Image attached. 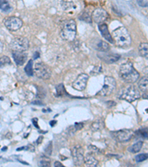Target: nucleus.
<instances>
[{
    "label": "nucleus",
    "instance_id": "nucleus-28",
    "mask_svg": "<svg viewBox=\"0 0 148 167\" xmlns=\"http://www.w3.org/2000/svg\"><path fill=\"white\" fill-rule=\"evenodd\" d=\"M148 159V154H139L136 157V160L137 163L143 162Z\"/></svg>",
    "mask_w": 148,
    "mask_h": 167
},
{
    "label": "nucleus",
    "instance_id": "nucleus-14",
    "mask_svg": "<svg viewBox=\"0 0 148 167\" xmlns=\"http://www.w3.org/2000/svg\"><path fill=\"white\" fill-rule=\"evenodd\" d=\"M98 57L101 58L103 61H104L107 63H113L115 62H117L120 59V55L117 54L113 53H106L103 52L101 54H98Z\"/></svg>",
    "mask_w": 148,
    "mask_h": 167
},
{
    "label": "nucleus",
    "instance_id": "nucleus-39",
    "mask_svg": "<svg viewBox=\"0 0 148 167\" xmlns=\"http://www.w3.org/2000/svg\"><path fill=\"white\" fill-rule=\"evenodd\" d=\"M55 123H56V121H51V122H50V124L52 126H54V125H53V124H55Z\"/></svg>",
    "mask_w": 148,
    "mask_h": 167
},
{
    "label": "nucleus",
    "instance_id": "nucleus-27",
    "mask_svg": "<svg viewBox=\"0 0 148 167\" xmlns=\"http://www.w3.org/2000/svg\"><path fill=\"white\" fill-rule=\"evenodd\" d=\"M8 64H10V60L8 57L3 56L0 58V66H4Z\"/></svg>",
    "mask_w": 148,
    "mask_h": 167
},
{
    "label": "nucleus",
    "instance_id": "nucleus-22",
    "mask_svg": "<svg viewBox=\"0 0 148 167\" xmlns=\"http://www.w3.org/2000/svg\"><path fill=\"white\" fill-rule=\"evenodd\" d=\"M136 135L139 138H143V139H147L148 138V129L147 128H143V129H139L135 132Z\"/></svg>",
    "mask_w": 148,
    "mask_h": 167
},
{
    "label": "nucleus",
    "instance_id": "nucleus-35",
    "mask_svg": "<svg viewBox=\"0 0 148 167\" xmlns=\"http://www.w3.org/2000/svg\"><path fill=\"white\" fill-rule=\"evenodd\" d=\"M54 166H59V167H63L64 165L62 163H61L60 162L56 161L54 163Z\"/></svg>",
    "mask_w": 148,
    "mask_h": 167
},
{
    "label": "nucleus",
    "instance_id": "nucleus-21",
    "mask_svg": "<svg viewBox=\"0 0 148 167\" xmlns=\"http://www.w3.org/2000/svg\"><path fill=\"white\" fill-rule=\"evenodd\" d=\"M142 146H143V142H141V141H139V142L136 143L135 144L131 146L128 149V150L132 153H138L139 152L141 149Z\"/></svg>",
    "mask_w": 148,
    "mask_h": 167
},
{
    "label": "nucleus",
    "instance_id": "nucleus-36",
    "mask_svg": "<svg viewBox=\"0 0 148 167\" xmlns=\"http://www.w3.org/2000/svg\"><path fill=\"white\" fill-rule=\"evenodd\" d=\"M33 123L35 124V126L36 127H39L38 126H37V120H36V118H34V119H33Z\"/></svg>",
    "mask_w": 148,
    "mask_h": 167
},
{
    "label": "nucleus",
    "instance_id": "nucleus-5",
    "mask_svg": "<svg viewBox=\"0 0 148 167\" xmlns=\"http://www.w3.org/2000/svg\"><path fill=\"white\" fill-rule=\"evenodd\" d=\"M10 49L16 51H25L29 49V40L26 37H16L10 43Z\"/></svg>",
    "mask_w": 148,
    "mask_h": 167
},
{
    "label": "nucleus",
    "instance_id": "nucleus-34",
    "mask_svg": "<svg viewBox=\"0 0 148 167\" xmlns=\"http://www.w3.org/2000/svg\"><path fill=\"white\" fill-rule=\"evenodd\" d=\"M3 49H4V44H3L2 42L0 40V54L2 53L3 51Z\"/></svg>",
    "mask_w": 148,
    "mask_h": 167
},
{
    "label": "nucleus",
    "instance_id": "nucleus-8",
    "mask_svg": "<svg viewBox=\"0 0 148 167\" xmlns=\"http://www.w3.org/2000/svg\"><path fill=\"white\" fill-rule=\"evenodd\" d=\"M4 24L6 28L10 31H16L23 25V22L19 18L16 16L6 17L4 19Z\"/></svg>",
    "mask_w": 148,
    "mask_h": 167
},
{
    "label": "nucleus",
    "instance_id": "nucleus-19",
    "mask_svg": "<svg viewBox=\"0 0 148 167\" xmlns=\"http://www.w3.org/2000/svg\"><path fill=\"white\" fill-rule=\"evenodd\" d=\"M139 54L141 56H142L144 58L148 59V43H141L139 47Z\"/></svg>",
    "mask_w": 148,
    "mask_h": 167
},
{
    "label": "nucleus",
    "instance_id": "nucleus-15",
    "mask_svg": "<svg viewBox=\"0 0 148 167\" xmlns=\"http://www.w3.org/2000/svg\"><path fill=\"white\" fill-rule=\"evenodd\" d=\"M98 29H99L100 32H101L102 37L107 40V42L110 43H113V40L112 35L110 34L108 30V27L105 23H101L98 24Z\"/></svg>",
    "mask_w": 148,
    "mask_h": 167
},
{
    "label": "nucleus",
    "instance_id": "nucleus-7",
    "mask_svg": "<svg viewBox=\"0 0 148 167\" xmlns=\"http://www.w3.org/2000/svg\"><path fill=\"white\" fill-rule=\"evenodd\" d=\"M34 71L40 79H47L51 77V70L47 65L43 63H36Z\"/></svg>",
    "mask_w": 148,
    "mask_h": 167
},
{
    "label": "nucleus",
    "instance_id": "nucleus-26",
    "mask_svg": "<svg viewBox=\"0 0 148 167\" xmlns=\"http://www.w3.org/2000/svg\"><path fill=\"white\" fill-rule=\"evenodd\" d=\"M56 93L59 96H62L64 94H66V91H65V87H64L63 84L61 83L59 85H58L56 86Z\"/></svg>",
    "mask_w": 148,
    "mask_h": 167
},
{
    "label": "nucleus",
    "instance_id": "nucleus-38",
    "mask_svg": "<svg viewBox=\"0 0 148 167\" xmlns=\"http://www.w3.org/2000/svg\"><path fill=\"white\" fill-rule=\"evenodd\" d=\"M42 141V137H39V139L37 140V143L40 144V143H41Z\"/></svg>",
    "mask_w": 148,
    "mask_h": 167
},
{
    "label": "nucleus",
    "instance_id": "nucleus-13",
    "mask_svg": "<svg viewBox=\"0 0 148 167\" xmlns=\"http://www.w3.org/2000/svg\"><path fill=\"white\" fill-rule=\"evenodd\" d=\"M12 56H13L15 63L18 66H21L25 64V63L27 60V58H28V54L25 51H13Z\"/></svg>",
    "mask_w": 148,
    "mask_h": 167
},
{
    "label": "nucleus",
    "instance_id": "nucleus-16",
    "mask_svg": "<svg viewBox=\"0 0 148 167\" xmlns=\"http://www.w3.org/2000/svg\"><path fill=\"white\" fill-rule=\"evenodd\" d=\"M139 88L140 91L143 93V97L145 99H148V77H144L140 79L139 82Z\"/></svg>",
    "mask_w": 148,
    "mask_h": 167
},
{
    "label": "nucleus",
    "instance_id": "nucleus-4",
    "mask_svg": "<svg viewBox=\"0 0 148 167\" xmlns=\"http://www.w3.org/2000/svg\"><path fill=\"white\" fill-rule=\"evenodd\" d=\"M140 97V92L137 88L134 85H131L125 88L122 92L120 96V98L122 100H125L126 101L132 103L135 100H138Z\"/></svg>",
    "mask_w": 148,
    "mask_h": 167
},
{
    "label": "nucleus",
    "instance_id": "nucleus-18",
    "mask_svg": "<svg viewBox=\"0 0 148 167\" xmlns=\"http://www.w3.org/2000/svg\"><path fill=\"white\" fill-rule=\"evenodd\" d=\"M104 123L101 120H97L95 122L91 124V129L94 131V132H97V131H101L104 129Z\"/></svg>",
    "mask_w": 148,
    "mask_h": 167
},
{
    "label": "nucleus",
    "instance_id": "nucleus-6",
    "mask_svg": "<svg viewBox=\"0 0 148 167\" xmlns=\"http://www.w3.org/2000/svg\"><path fill=\"white\" fill-rule=\"evenodd\" d=\"M116 87V79L112 77H105L104 83L101 91L98 93V95L108 96L113 93Z\"/></svg>",
    "mask_w": 148,
    "mask_h": 167
},
{
    "label": "nucleus",
    "instance_id": "nucleus-20",
    "mask_svg": "<svg viewBox=\"0 0 148 167\" xmlns=\"http://www.w3.org/2000/svg\"><path fill=\"white\" fill-rule=\"evenodd\" d=\"M96 49L97 50L99 51L107 52L110 50V46H109V45L107 44L106 42L101 40V41H99V43L97 44Z\"/></svg>",
    "mask_w": 148,
    "mask_h": 167
},
{
    "label": "nucleus",
    "instance_id": "nucleus-32",
    "mask_svg": "<svg viewBox=\"0 0 148 167\" xmlns=\"http://www.w3.org/2000/svg\"><path fill=\"white\" fill-rule=\"evenodd\" d=\"M83 126L84 124L82 123H77L75 124V129H76V131L80 130V129H82L83 128Z\"/></svg>",
    "mask_w": 148,
    "mask_h": 167
},
{
    "label": "nucleus",
    "instance_id": "nucleus-31",
    "mask_svg": "<svg viewBox=\"0 0 148 167\" xmlns=\"http://www.w3.org/2000/svg\"><path fill=\"white\" fill-rule=\"evenodd\" d=\"M137 3L142 7H148V0H137Z\"/></svg>",
    "mask_w": 148,
    "mask_h": 167
},
{
    "label": "nucleus",
    "instance_id": "nucleus-25",
    "mask_svg": "<svg viewBox=\"0 0 148 167\" xmlns=\"http://www.w3.org/2000/svg\"><path fill=\"white\" fill-rule=\"evenodd\" d=\"M79 19H81V20L85 21V22H88V23H90L91 21H92L91 20V17L89 16V14H88L87 13H86V12H83V13L79 16Z\"/></svg>",
    "mask_w": 148,
    "mask_h": 167
},
{
    "label": "nucleus",
    "instance_id": "nucleus-33",
    "mask_svg": "<svg viewBox=\"0 0 148 167\" xmlns=\"http://www.w3.org/2000/svg\"><path fill=\"white\" fill-rule=\"evenodd\" d=\"M107 106H108V108H111V107H113V106H114L115 105H116V103H114L113 101H108L107 103Z\"/></svg>",
    "mask_w": 148,
    "mask_h": 167
},
{
    "label": "nucleus",
    "instance_id": "nucleus-12",
    "mask_svg": "<svg viewBox=\"0 0 148 167\" xmlns=\"http://www.w3.org/2000/svg\"><path fill=\"white\" fill-rule=\"evenodd\" d=\"M109 18V14L102 8H97L93 12L92 19L97 24L104 23Z\"/></svg>",
    "mask_w": 148,
    "mask_h": 167
},
{
    "label": "nucleus",
    "instance_id": "nucleus-29",
    "mask_svg": "<svg viewBox=\"0 0 148 167\" xmlns=\"http://www.w3.org/2000/svg\"><path fill=\"white\" fill-rule=\"evenodd\" d=\"M44 152H45V154H47V155H48V156L51 155V154H52V142L49 143L48 145H47V147H46L45 150H44Z\"/></svg>",
    "mask_w": 148,
    "mask_h": 167
},
{
    "label": "nucleus",
    "instance_id": "nucleus-9",
    "mask_svg": "<svg viewBox=\"0 0 148 167\" xmlns=\"http://www.w3.org/2000/svg\"><path fill=\"white\" fill-rule=\"evenodd\" d=\"M133 132L128 129H124V130H119L116 132H112L111 135L116 141L119 142L124 143L128 142L131 138L133 137Z\"/></svg>",
    "mask_w": 148,
    "mask_h": 167
},
{
    "label": "nucleus",
    "instance_id": "nucleus-11",
    "mask_svg": "<svg viewBox=\"0 0 148 167\" xmlns=\"http://www.w3.org/2000/svg\"><path fill=\"white\" fill-rule=\"evenodd\" d=\"M89 79V76L86 74H81L79 75L77 79L73 82V88L77 91H83L87 86V83Z\"/></svg>",
    "mask_w": 148,
    "mask_h": 167
},
{
    "label": "nucleus",
    "instance_id": "nucleus-17",
    "mask_svg": "<svg viewBox=\"0 0 148 167\" xmlns=\"http://www.w3.org/2000/svg\"><path fill=\"white\" fill-rule=\"evenodd\" d=\"M85 164L87 166H96L98 165V160L90 154H87L86 157H84Z\"/></svg>",
    "mask_w": 148,
    "mask_h": 167
},
{
    "label": "nucleus",
    "instance_id": "nucleus-2",
    "mask_svg": "<svg viewBox=\"0 0 148 167\" xmlns=\"http://www.w3.org/2000/svg\"><path fill=\"white\" fill-rule=\"evenodd\" d=\"M112 37L116 46L119 47L127 48L131 45V35L128 30L124 27H120L113 31Z\"/></svg>",
    "mask_w": 148,
    "mask_h": 167
},
{
    "label": "nucleus",
    "instance_id": "nucleus-3",
    "mask_svg": "<svg viewBox=\"0 0 148 167\" xmlns=\"http://www.w3.org/2000/svg\"><path fill=\"white\" fill-rule=\"evenodd\" d=\"M61 36L68 42H73L76 36V23L74 19L63 22L61 29Z\"/></svg>",
    "mask_w": 148,
    "mask_h": 167
},
{
    "label": "nucleus",
    "instance_id": "nucleus-1",
    "mask_svg": "<svg viewBox=\"0 0 148 167\" xmlns=\"http://www.w3.org/2000/svg\"><path fill=\"white\" fill-rule=\"evenodd\" d=\"M119 74L121 78L128 83H133L139 78V74L130 62L122 65L119 69Z\"/></svg>",
    "mask_w": 148,
    "mask_h": 167
},
{
    "label": "nucleus",
    "instance_id": "nucleus-10",
    "mask_svg": "<svg viewBox=\"0 0 148 167\" xmlns=\"http://www.w3.org/2000/svg\"><path fill=\"white\" fill-rule=\"evenodd\" d=\"M74 163L76 166H79L83 163L84 162V150L81 146H76L73 147L71 149Z\"/></svg>",
    "mask_w": 148,
    "mask_h": 167
},
{
    "label": "nucleus",
    "instance_id": "nucleus-37",
    "mask_svg": "<svg viewBox=\"0 0 148 167\" xmlns=\"http://www.w3.org/2000/svg\"><path fill=\"white\" fill-rule=\"evenodd\" d=\"M38 57H39V53H38V52H36L35 56H34V60H36V59H37Z\"/></svg>",
    "mask_w": 148,
    "mask_h": 167
},
{
    "label": "nucleus",
    "instance_id": "nucleus-30",
    "mask_svg": "<svg viewBox=\"0 0 148 167\" xmlns=\"http://www.w3.org/2000/svg\"><path fill=\"white\" fill-rule=\"evenodd\" d=\"M40 166H50V161L49 159H42L40 161Z\"/></svg>",
    "mask_w": 148,
    "mask_h": 167
},
{
    "label": "nucleus",
    "instance_id": "nucleus-23",
    "mask_svg": "<svg viewBox=\"0 0 148 167\" xmlns=\"http://www.w3.org/2000/svg\"><path fill=\"white\" fill-rule=\"evenodd\" d=\"M0 9L4 12H8L10 10V6L6 0H0Z\"/></svg>",
    "mask_w": 148,
    "mask_h": 167
},
{
    "label": "nucleus",
    "instance_id": "nucleus-24",
    "mask_svg": "<svg viewBox=\"0 0 148 167\" xmlns=\"http://www.w3.org/2000/svg\"><path fill=\"white\" fill-rule=\"evenodd\" d=\"M25 71L28 76H33V74H34V70H33V60H30L29 61H28V64H27V65L25 66Z\"/></svg>",
    "mask_w": 148,
    "mask_h": 167
}]
</instances>
